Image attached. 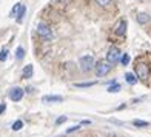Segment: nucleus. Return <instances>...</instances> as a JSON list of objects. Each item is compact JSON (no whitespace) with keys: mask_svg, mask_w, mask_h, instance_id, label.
Wrapping results in <instances>:
<instances>
[{"mask_svg":"<svg viewBox=\"0 0 151 137\" xmlns=\"http://www.w3.org/2000/svg\"><path fill=\"white\" fill-rule=\"evenodd\" d=\"M36 31H37V34H39V36L42 37L43 40H51V39H52V31H51L50 26H46L45 23H39L37 28H36Z\"/></svg>","mask_w":151,"mask_h":137,"instance_id":"1","label":"nucleus"},{"mask_svg":"<svg viewBox=\"0 0 151 137\" xmlns=\"http://www.w3.org/2000/svg\"><path fill=\"white\" fill-rule=\"evenodd\" d=\"M111 71V63L109 62H99L96 65V76L97 77H104L106 74Z\"/></svg>","mask_w":151,"mask_h":137,"instance_id":"2","label":"nucleus"},{"mask_svg":"<svg viewBox=\"0 0 151 137\" xmlns=\"http://www.w3.org/2000/svg\"><path fill=\"white\" fill-rule=\"evenodd\" d=\"M79 65L82 68V71H91L93 68H94V57L93 56H83V57H80L79 60Z\"/></svg>","mask_w":151,"mask_h":137,"instance_id":"3","label":"nucleus"},{"mask_svg":"<svg viewBox=\"0 0 151 137\" xmlns=\"http://www.w3.org/2000/svg\"><path fill=\"white\" fill-rule=\"evenodd\" d=\"M136 76L139 79H142V80L148 79L150 77V68H148V65H145V63L136 65Z\"/></svg>","mask_w":151,"mask_h":137,"instance_id":"4","label":"nucleus"},{"mask_svg":"<svg viewBox=\"0 0 151 137\" xmlns=\"http://www.w3.org/2000/svg\"><path fill=\"white\" fill-rule=\"evenodd\" d=\"M122 57H120V51L119 48H109V51L106 52V62H109V63H116V62H119Z\"/></svg>","mask_w":151,"mask_h":137,"instance_id":"5","label":"nucleus"},{"mask_svg":"<svg viewBox=\"0 0 151 137\" xmlns=\"http://www.w3.org/2000/svg\"><path fill=\"white\" fill-rule=\"evenodd\" d=\"M22 97H23V90H22V88L16 86V88H12V90L9 91V99L11 100L19 102V100H22Z\"/></svg>","mask_w":151,"mask_h":137,"instance_id":"6","label":"nucleus"},{"mask_svg":"<svg viewBox=\"0 0 151 137\" xmlns=\"http://www.w3.org/2000/svg\"><path fill=\"white\" fill-rule=\"evenodd\" d=\"M42 102H45V103H51V102H63V97H62V95H43Z\"/></svg>","mask_w":151,"mask_h":137,"instance_id":"7","label":"nucleus"},{"mask_svg":"<svg viewBox=\"0 0 151 137\" xmlns=\"http://www.w3.org/2000/svg\"><path fill=\"white\" fill-rule=\"evenodd\" d=\"M125 31H127V22L125 20H120L119 25L116 26V34H117V36H123Z\"/></svg>","mask_w":151,"mask_h":137,"instance_id":"8","label":"nucleus"},{"mask_svg":"<svg viewBox=\"0 0 151 137\" xmlns=\"http://www.w3.org/2000/svg\"><path fill=\"white\" fill-rule=\"evenodd\" d=\"M136 19H137V22H139L140 25H145V23H148L150 20H151V17L147 14V12H139Z\"/></svg>","mask_w":151,"mask_h":137,"instance_id":"9","label":"nucleus"},{"mask_svg":"<svg viewBox=\"0 0 151 137\" xmlns=\"http://www.w3.org/2000/svg\"><path fill=\"white\" fill-rule=\"evenodd\" d=\"M32 74H34V68H32V65H26V66L23 68V77H25V79H31V77H32Z\"/></svg>","mask_w":151,"mask_h":137,"instance_id":"10","label":"nucleus"},{"mask_svg":"<svg viewBox=\"0 0 151 137\" xmlns=\"http://www.w3.org/2000/svg\"><path fill=\"white\" fill-rule=\"evenodd\" d=\"M125 80L128 82L129 85H134L136 82H137V77L134 76V74H131V72H127V74H125Z\"/></svg>","mask_w":151,"mask_h":137,"instance_id":"11","label":"nucleus"},{"mask_svg":"<svg viewBox=\"0 0 151 137\" xmlns=\"http://www.w3.org/2000/svg\"><path fill=\"white\" fill-rule=\"evenodd\" d=\"M25 57V49L22 46H17V49H16V59L17 60H22Z\"/></svg>","mask_w":151,"mask_h":137,"instance_id":"12","label":"nucleus"},{"mask_svg":"<svg viewBox=\"0 0 151 137\" xmlns=\"http://www.w3.org/2000/svg\"><path fill=\"white\" fill-rule=\"evenodd\" d=\"M25 14H26V6H22V8H20V11H19V14H17V22H22L23 17H25Z\"/></svg>","mask_w":151,"mask_h":137,"instance_id":"13","label":"nucleus"},{"mask_svg":"<svg viewBox=\"0 0 151 137\" xmlns=\"http://www.w3.org/2000/svg\"><path fill=\"white\" fill-rule=\"evenodd\" d=\"M133 125L134 126H139V128H145V126H150V123L145 122V120H134Z\"/></svg>","mask_w":151,"mask_h":137,"instance_id":"14","label":"nucleus"},{"mask_svg":"<svg viewBox=\"0 0 151 137\" xmlns=\"http://www.w3.org/2000/svg\"><path fill=\"white\" fill-rule=\"evenodd\" d=\"M20 8H22V5H20V3H16V5H14V8L11 9V17L17 16V14H19V11H20Z\"/></svg>","mask_w":151,"mask_h":137,"instance_id":"15","label":"nucleus"},{"mask_svg":"<svg viewBox=\"0 0 151 137\" xmlns=\"http://www.w3.org/2000/svg\"><path fill=\"white\" fill-rule=\"evenodd\" d=\"M106 91H108V93H119V91H120V85H119V83H114V85L109 86Z\"/></svg>","mask_w":151,"mask_h":137,"instance_id":"16","label":"nucleus"},{"mask_svg":"<svg viewBox=\"0 0 151 137\" xmlns=\"http://www.w3.org/2000/svg\"><path fill=\"white\" fill-rule=\"evenodd\" d=\"M96 82H85V83H76L77 88H88V86H94Z\"/></svg>","mask_w":151,"mask_h":137,"instance_id":"17","label":"nucleus"},{"mask_svg":"<svg viewBox=\"0 0 151 137\" xmlns=\"http://www.w3.org/2000/svg\"><path fill=\"white\" fill-rule=\"evenodd\" d=\"M22 126H23V122L22 120H17L14 125H12V129H14V131H19V129H22Z\"/></svg>","mask_w":151,"mask_h":137,"instance_id":"18","label":"nucleus"},{"mask_svg":"<svg viewBox=\"0 0 151 137\" xmlns=\"http://www.w3.org/2000/svg\"><path fill=\"white\" fill-rule=\"evenodd\" d=\"M120 63H122V65H128V63H129V56H128V54H123V56H122Z\"/></svg>","mask_w":151,"mask_h":137,"instance_id":"19","label":"nucleus"},{"mask_svg":"<svg viewBox=\"0 0 151 137\" xmlns=\"http://www.w3.org/2000/svg\"><path fill=\"white\" fill-rule=\"evenodd\" d=\"M6 59H8V51L2 49V52H0V62H5Z\"/></svg>","mask_w":151,"mask_h":137,"instance_id":"20","label":"nucleus"},{"mask_svg":"<svg viewBox=\"0 0 151 137\" xmlns=\"http://www.w3.org/2000/svg\"><path fill=\"white\" fill-rule=\"evenodd\" d=\"M113 0H96V3H99L100 6H108Z\"/></svg>","mask_w":151,"mask_h":137,"instance_id":"21","label":"nucleus"},{"mask_svg":"<svg viewBox=\"0 0 151 137\" xmlns=\"http://www.w3.org/2000/svg\"><path fill=\"white\" fill-rule=\"evenodd\" d=\"M66 122V115H60V117L56 120V125H62V123Z\"/></svg>","mask_w":151,"mask_h":137,"instance_id":"22","label":"nucleus"},{"mask_svg":"<svg viewBox=\"0 0 151 137\" xmlns=\"http://www.w3.org/2000/svg\"><path fill=\"white\" fill-rule=\"evenodd\" d=\"M79 128H80V125H74V126H71V128H68L66 133H68V134H70V133H74V131H77Z\"/></svg>","mask_w":151,"mask_h":137,"instance_id":"23","label":"nucleus"},{"mask_svg":"<svg viewBox=\"0 0 151 137\" xmlns=\"http://www.w3.org/2000/svg\"><path fill=\"white\" fill-rule=\"evenodd\" d=\"M5 109H6V105H5V103H2V105H0V114H2V113L5 111Z\"/></svg>","mask_w":151,"mask_h":137,"instance_id":"24","label":"nucleus"},{"mask_svg":"<svg viewBox=\"0 0 151 137\" xmlns=\"http://www.w3.org/2000/svg\"><path fill=\"white\" fill-rule=\"evenodd\" d=\"M90 123H91L90 120H82V125H90Z\"/></svg>","mask_w":151,"mask_h":137,"instance_id":"25","label":"nucleus"},{"mask_svg":"<svg viewBox=\"0 0 151 137\" xmlns=\"http://www.w3.org/2000/svg\"><path fill=\"white\" fill-rule=\"evenodd\" d=\"M59 137H66V136H59Z\"/></svg>","mask_w":151,"mask_h":137,"instance_id":"26","label":"nucleus"}]
</instances>
